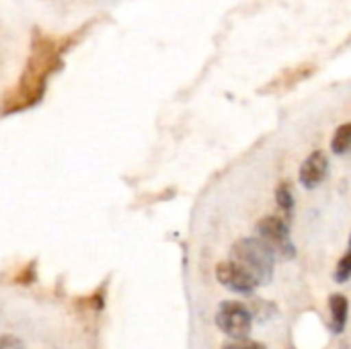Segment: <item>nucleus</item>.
Wrapping results in <instances>:
<instances>
[{
	"mask_svg": "<svg viewBox=\"0 0 351 349\" xmlns=\"http://www.w3.org/2000/svg\"><path fill=\"white\" fill-rule=\"evenodd\" d=\"M351 278V253H346L335 269V282L337 284H346Z\"/></svg>",
	"mask_w": 351,
	"mask_h": 349,
	"instance_id": "1a4fd4ad",
	"label": "nucleus"
},
{
	"mask_svg": "<svg viewBox=\"0 0 351 349\" xmlns=\"http://www.w3.org/2000/svg\"><path fill=\"white\" fill-rule=\"evenodd\" d=\"M216 325L230 339H245L253 329V315L243 302L226 300L216 313Z\"/></svg>",
	"mask_w": 351,
	"mask_h": 349,
	"instance_id": "7ed1b4c3",
	"label": "nucleus"
},
{
	"mask_svg": "<svg viewBox=\"0 0 351 349\" xmlns=\"http://www.w3.org/2000/svg\"><path fill=\"white\" fill-rule=\"evenodd\" d=\"M222 349H267L265 346L257 344V341H249L247 337L245 339H232L228 344H224Z\"/></svg>",
	"mask_w": 351,
	"mask_h": 349,
	"instance_id": "9d476101",
	"label": "nucleus"
},
{
	"mask_svg": "<svg viewBox=\"0 0 351 349\" xmlns=\"http://www.w3.org/2000/svg\"><path fill=\"white\" fill-rule=\"evenodd\" d=\"M19 348V341L16 337H10V335H0V349H16Z\"/></svg>",
	"mask_w": 351,
	"mask_h": 349,
	"instance_id": "9b49d317",
	"label": "nucleus"
},
{
	"mask_svg": "<svg viewBox=\"0 0 351 349\" xmlns=\"http://www.w3.org/2000/svg\"><path fill=\"white\" fill-rule=\"evenodd\" d=\"M329 175V158L323 152H313L300 167V183L306 189L319 187Z\"/></svg>",
	"mask_w": 351,
	"mask_h": 349,
	"instance_id": "39448f33",
	"label": "nucleus"
},
{
	"mask_svg": "<svg viewBox=\"0 0 351 349\" xmlns=\"http://www.w3.org/2000/svg\"><path fill=\"white\" fill-rule=\"evenodd\" d=\"M257 239H261L276 257L294 259L296 247L290 239V228L280 216H265L257 222Z\"/></svg>",
	"mask_w": 351,
	"mask_h": 349,
	"instance_id": "f03ea898",
	"label": "nucleus"
},
{
	"mask_svg": "<svg viewBox=\"0 0 351 349\" xmlns=\"http://www.w3.org/2000/svg\"><path fill=\"white\" fill-rule=\"evenodd\" d=\"M216 278H218V282H220L224 288H228L230 292L245 294V296L253 294V292L259 288V282H257L247 269H243L239 263H234L232 259H230V261L218 263V267H216Z\"/></svg>",
	"mask_w": 351,
	"mask_h": 349,
	"instance_id": "20e7f679",
	"label": "nucleus"
},
{
	"mask_svg": "<svg viewBox=\"0 0 351 349\" xmlns=\"http://www.w3.org/2000/svg\"><path fill=\"white\" fill-rule=\"evenodd\" d=\"M351 144V123H343L341 128H337L333 140H331V150L335 154H346L350 150Z\"/></svg>",
	"mask_w": 351,
	"mask_h": 349,
	"instance_id": "0eeeda50",
	"label": "nucleus"
},
{
	"mask_svg": "<svg viewBox=\"0 0 351 349\" xmlns=\"http://www.w3.org/2000/svg\"><path fill=\"white\" fill-rule=\"evenodd\" d=\"M230 259L239 263L243 269H247L259 282V286L269 284L274 278L276 255L257 237H247V239L237 241L230 249Z\"/></svg>",
	"mask_w": 351,
	"mask_h": 349,
	"instance_id": "f257e3e1",
	"label": "nucleus"
},
{
	"mask_svg": "<svg viewBox=\"0 0 351 349\" xmlns=\"http://www.w3.org/2000/svg\"><path fill=\"white\" fill-rule=\"evenodd\" d=\"M329 311H331V329L333 333H343L348 325V313H350V302L343 294H333L329 298Z\"/></svg>",
	"mask_w": 351,
	"mask_h": 349,
	"instance_id": "423d86ee",
	"label": "nucleus"
},
{
	"mask_svg": "<svg viewBox=\"0 0 351 349\" xmlns=\"http://www.w3.org/2000/svg\"><path fill=\"white\" fill-rule=\"evenodd\" d=\"M276 200H278V206L286 212H292L294 208V193H292V187L288 183H280L278 189H276Z\"/></svg>",
	"mask_w": 351,
	"mask_h": 349,
	"instance_id": "6e6552de",
	"label": "nucleus"
}]
</instances>
